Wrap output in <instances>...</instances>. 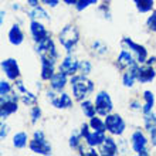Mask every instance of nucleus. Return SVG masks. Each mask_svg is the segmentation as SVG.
I'll return each mask as SVG.
<instances>
[{"label":"nucleus","mask_w":156,"mask_h":156,"mask_svg":"<svg viewBox=\"0 0 156 156\" xmlns=\"http://www.w3.org/2000/svg\"><path fill=\"white\" fill-rule=\"evenodd\" d=\"M70 87L73 91V97L78 102H81V101L88 98L90 95H92L95 88L94 82L88 78V75L82 74H75L70 77Z\"/></svg>","instance_id":"f257e3e1"},{"label":"nucleus","mask_w":156,"mask_h":156,"mask_svg":"<svg viewBox=\"0 0 156 156\" xmlns=\"http://www.w3.org/2000/svg\"><path fill=\"white\" fill-rule=\"evenodd\" d=\"M58 43L62 45V48L67 51V54H73L75 47L80 43V31L77 26L67 24L58 33Z\"/></svg>","instance_id":"f03ea898"},{"label":"nucleus","mask_w":156,"mask_h":156,"mask_svg":"<svg viewBox=\"0 0 156 156\" xmlns=\"http://www.w3.org/2000/svg\"><path fill=\"white\" fill-rule=\"evenodd\" d=\"M29 148L30 151L36 155H44L48 156L53 153V148L47 138H45L44 132L43 131H36L33 133V139L29 142Z\"/></svg>","instance_id":"7ed1b4c3"},{"label":"nucleus","mask_w":156,"mask_h":156,"mask_svg":"<svg viewBox=\"0 0 156 156\" xmlns=\"http://www.w3.org/2000/svg\"><path fill=\"white\" fill-rule=\"evenodd\" d=\"M19 101H20V95L9 94V95H2L0 97V118L6 121L10 115L16 114L19 109Z\"/></svg>","instance_id":"20e7f679"},{"label":"nucleus","mask_w":156,"mask_h":156,"mask_svg":"<svg viewBox=\"0 0 156 156\" xmlns=\"http://www.w3.org/2000/svg\"><path fill=\"white\" fill-rule=\"evenodd\" d=\"M105 119V126H107V132H109L112 136H122L125 129H126V122L119 114L111 112L107 116H104Z\"/></svg>","instance_id":"39448f33"},{"label":"nucleus","mask_w":156,"mask_h":156,"mask_svg":"<svg viewBox=\"0 0 156 156\" xmlns=\"http://www.w3.org/2000/svg\"><path fill=\"white\" fill-rule=\"evenodd\" d=\"M149 144H151V142H149V138L145 135L140 129H136L131 135V146H132V151H133L136 155L148 156L149 155V148H148Z\"/></svg>","instance_id":"423d86ee"},{"label":"nucleus","mask_w":156,"mask_h":156,"mask_svg":"<svg viewBox=\"0 0 156 156\" xmlns=\"http://www.w3.org/2000/svg\"><path fill=\"white\" fill-rule=\"evenodd\" d=\"M95 108L98 112L99 116H107L108 114L114 112V102H112L111 95L108 94L107 91H99L95 94V99H94Z\"/></svg>","instance_id":"0eeeda50"},{"label":"nucleus","mask_w":156,"mask_h":156,"mask_svg":"<svg viewBox=\"0 0 156 156\" xmlns=\"http://www.w3.org/2000/svg\"><path fill=\"white\" fill-rule=\"evenodd\" d=\"M121 44H122L123 47H126L128 50H131L132 54L135 55L136 61L139 62V64H145V62H146V60H148L149 55H148V50H146L145 45L133 41L131 37H122Z\"/></svg>","instance_id":"6e6552de"},{"label":"nucleus","mask_w":156,"mask_h":156,"mask_svg":"<svg viewBox=\"0 0 156 156\" xmlns=\"http://www.w3.org/2000/svg\"><path fill=\"white\" fill-rule=\"evenodd\" d=\"M47 98L50 99L51 105L54 108H57V109H70L73 107V104H74L73 98L67 92H64V91L55 92L54 90H51L47 92Z\"/></svg>","instance_id":"1a4fd4ad"},{"label":"nucleus","mask_w":156,"mask_h":156,"mask_svg":"<svg viewBox=\"0 0 156 156\" xmlns=\"http://www.w3.org/2000/svg\"><path fill=\"white\" fill-rule=\"evenodd\" d=\"M36 51L37 54L41 57H45V58H54V60H58V51H57V47H55V43L54 40L51 38V36L45 37L43 41L37 43L36 44Z\"/></svg>","instance_id":"9d476101"},{"label":"nucleus","mask_w":156,"mask_h":156,"mask_svg":"<svg viewBox=\"0 0 156 156\" xmlns=\"http://www.w3.org/2000/svg\"><path fill=\"white\" fill-rule=\"evenodd\" d=\"M2 71L10 81H16L21 75L20 66H19V61L16 58H4L2 61Z\"/></svg>","instance_id":"9b49d317"},{"label":"nucleus","mask_w":156,"mask_h":156,"mask_svg":"<svg viewBox=\"0 0 156 156\" xmlns=\"http://www.w3.org/2000/svg\"><path fill=\"white\" fill-rule=\"evenodd\" d=\"M135 64H139V62L136 61L135 55L132 54L131 50H128L126 47H123L121 50V53L118 54V57H116V61H115V66L119 71H125L128 68H131L132 66H135Z\"/></svg>","instance_id":"f8f14e48"},{"label":"nucleus","mask_w":156,"mask_h":156,"mask_svg":"<svg viewBox=\"0 0 156 156\" xmlns=\"http://www.w3.org/2000/svg\"><path fill=\"white\" fill-rule=\"evenodd\" d=\"M78 66H80V61L73 55V54H67L66 57L62 58V61L60 62L58 66V70L66 73L68 77H73V75L78 74Z\"/></svg>","instance_id":"ddd939ff"},{"label":"nucleus","mask_w":156,"mask_h":156,"mask_svg":"<svg viewBox=\"0 0 156 156\" xmlns=\"http://www.w3.org/2000/svg\"><path fill=\"white\" fill-rule=\"evenodd\" d=\"M30 34H31V38L33 41L37 44L40 41H43L45 37H48L50 36V31L47 30L41 21L38 20H30Z\"/></svg>","instance_id":"4468645a"},{"label":"nucleus","mask_w":156,"mask_h":156,"mask_svg":"<svg viewBox=\"0 0 156 156\" xmlns=\"http://www.w3.org/2000/svg\"><path fill=\"white\" fill-rule=\"evenodd\" d=\"M41 80L43 81H50L51 77L55 74V67H57V60L54 58H45V57H41Z\"/></svg>","instance_id":"2eb2a0df"},{"label":"nucleus","mask_w":156,"mask_h":156,"mask_svg":"<svg viewBox=\"0 0 156 156\" xmlns=\"http://www.w3.org/2000/svg\"><path fill=\"white\" fill-rule=\"evenodd\" d=\"M67 84H70V77H68L66 73H62V71H60V70H58V73L55 71V74L51 77V80H50V88L54 90L55 92L64 91Z\"/></svg>","instance_id":"dca6fc26"},{"label":"nucleus","mask_w":156,"mask_h":156,"mask_svg":"<svg viewBox=\"0 0 156 156\" xmlns=\"http://www.w3.org/2000/svg\"><path fill=\"white\" fill-rule=\"evenodd\" d=\"M98 151H99V155H102V156H115L119 152V146L116 144V140L111 135V136H107L105 140L99 145Z\"/></svg>","instance_id":"f3484780"},{"label":"nucleus","mask_w":156,"mask_h":156,"mask_svg":"<svg viewBox=\"0 0 156 156\" xmlns=\"http://www.w3.org/2000/svg\"><path fill=\"white\" fill-rule=\"evenodd\" d=\"M155 78H156V70L153 68V66L140 64L139 70H138V82L148 84V82H152Z\"/></svg>","instance_id":"a211bd4d"},{"label":"nucleus","mask_w":156,"mask_h":156,"mask_svg":"<svg viewBox=\"0 0 156 156\" xmlns=\"http://www.w3.org/2000/svg\"><path fill=\"white\" fill-rule=\"evenodd\" d=\"M139 66L140 64H135L132 66L131 68L123 71V75H122V84L123 87L126 88H132L135 85V82L138 81V70H139Z\"/></svg>","instance_id":"6ab92c4d"},{"label":"nucleus","mask_w":156,"mask_h":156,"mask_svg":"<svg viewBox=\"0 0 156 156\" xmlns=\"http://www.w3.org/2000/svg\"><path fill=\"white\" fill-rule=\"evenodd\" d=\"M7 38H9V43L13 45L23 44V41H24V33H23V30H21L20 26L13 24L7 33Z\"/></svg>","instance_id":"aec40b11"},{"label":"nucleus","mask_w":156,"mask_h":156,"mask_svg":"<svg viewBox=\"0 0 156 156\" xmlns=\"http://www.w3.org/2000/svg\"><path fill=\"white\" fill-rule=\"evenodd\" d=\"M105 138H107L105 132H99V131H94V129H91V132L88 133V136H87L84 140H85V145H88V146L98 148L99 145L105 140Z\"/></svg>","instance_id":"412c9836"},{"label":"nucleus","mask_w":156,"mask_h":156,"mask_svg":"<svg viewBox=\"0 0 156 156\" xmlns=\"http://www.w3.org/2000/svg\"><path fill=\"white\" fill-rule=\"evenodd\" d=\"M29 17L30 20H38V21H47L50 23V14L47 13L44 7L41 6H36V7H31V10L29 12Z\"/></svg>","instance_id":"4be33fe9"},{"label":"nucleus","mask_w":156,"mask_h":156,"mask_svg":"<svg viewBox=\"0 0 156 156\" xmlns=\"http://www.w3.org/2000/svg\"><path fill=\"white\" fill-rule=\"evenodd\" d=\"M138 13H151L155 10V0H132Z\"/></svg>","instance_id":"5701e85b"},{"label":"nucleus","mask_w":156,"mask_h":156,"mask_svg":"<svg viewBox=\"0 0 156 156\" xmlns=\"http://www.w3.org/2000/svg\"><path fill=\"white\" fill-rule=\"evenodd\" d=\"M29 135L27 132H16L14 136H13V146L16 149H24L27 145H29Z\"/></svg>","instance_id":"b1692460"},{"label":"nucleus","mask_w":156,"mask_h":156,"mask_svg":"<svg viewBox=\"0 0 156 156\" xmlns=\"http://www.w3.org/2000/svg\"><path fill=\"white\" fill-rule=\"evenodd\" d=\"M155 107V94L152 91H145L144 92V107H142V114H148L153 111Z\"/></svg>","instance_id":"393cba45"},{"label":"nucleus","mask_w":156,"mask_h":156,"mask_svg":"<svg viewBox=\"0 0 156 156\" xmlns=\"http://www.w3.org/2000/svg\"><path fill=\"white\" fill-rule=\"evenodd\" d=\"M80 107H81V111L82 114L87 116V118H92V116L98 115V112H97V108H95V104L90 99H84L80 102Z\"/></svg>","instance_id":"a878e982"},{"label":"nucleus","mask_w":156,"mask_h":156,"mask_svg":"<svg viewBox=\"0 0 156 156\" xmlns=\"http://www.w3.org/2000/svg\"><path fill=\"white\" fill-rule=\"evenodd\" d=\"M90 126L91 129H94V131H99V132H107V126H105V119L99 118V116H92L90 118Z\"/></svg>","instance_id":"bb28decb"},{"label":"nucleus","mask_w":156,"mask_h":156,"mask_svg":"<svg viewBox=\"0 0 156 156\" xmlns=\"http://www.w3.org/2000/svg\"><path fill=\"white\" fill-rule=\"evenodd\" d=\"M82 135L80 131H74L73 133H71L70 136V140H68V145H70V148L73 149V151H78L80 149V146L82 145Z\"/></svg>","instance_id":"cd10ccee"},{"label":"nucleus","mask_w":156,"mask_h":156,"mask_svg":"<svg viewBox=\"0 0 156 156\" xmlns=\"http://www.w3.org/2000/svg\"><path fill=\"white\" fill-rule=\"evenodd\" d=\"M144 126L148 132L152 131L153 128H156V114L153 111L144 114Z\"/></svg>","instance_id":"c85d7f7f"},{"label":"nucleus","mask_w":156,"mask_h":156,"mask_svg":"<svg viewBox=\"0 0 156 156\" xmlns=\"http://www.w3.org/2000/svg\"><path fill=\"white\" fill-rule=\"evenodd\" d=\"M20 101L27 107H33V105H37V95L27 91L24 94H20Z\"/></svg>","instance_id":"c756f323"},{"label":"nucleus","mask_w":156,"mask_h":156,"mask_svg":"<svg viewBox=\"0 0 156 156\" xmlns=\"http://www.w3.org/2000/svg\"><path fill=\"white\" fill-rule=\"evenodd\" d=\"M91 47L94 50V54H97V55H105L108 53V45H105L102 41H99V40L92 41Z\"/></svg>","instance_id":"7c9ffc66"},{"label":"nucleus","mask_w":156,"mask_h":156,"mask_svg":"<svg viewBox=\"0 0 156 156\" xmlns=\"http://www.w3.org/2000/svg\"><path fill=\"white\" fill-rule=\"evenodd\" d=\"M91 71H92V62L90 60H81L80 66H78V74L90 75Z\"/></svg>","instance_id":"2f4dec72"},{"label":"nucleus","mask_w":156,"mask_h":156,"mask_svg":"<svg viewBox=\"0 0 156 156\" xmlns=\"http://www.w3.org/2000/svg\"><path fill=\"white\" fill-rule=\"evenodd\" d=\"M41 108L38 105H33L30 109V118H31V123H37L41 119Z\"/></svg>","instance_id":"473e14b6"},{"label":"nucleus","mask_w":156,"mask_h":156,"mask_svg":"<svg viewBox=\"0 0 156 156\" xmlns=\"http://www.w3.org/2000/svg\"><path fill=\"white\" fill-rule=\"evenodd\" d=\"M97 3H98V0H78L77 4H75V9L78 12H82V10H85V9L91 7Z\"/></svg>","instance_id":"72a5a7b5"},{"label":"nucleus","mask_w":156,"mask_h":156,"mask_svg":"<svg viewBox=\"0 0 156 156\" xmlns=\"http://www.w3.org/2000/svg\"><path fill=\"white\" fill-rule=\"evenodd\" d=\"M146 27H148L149 31L156 33V10H152L151 16L146 19Z\"/></svg>","instance_id":"f704fd0d"},{"label":"nucleus","mask_w":156,"mask_h":156,"mask_svg":"<svg viewBox=\"0 0 156 156\" xmlns=\"http://www.w3.org/2000/svg\"><path fill=\"white\" fill-rule=\"evenodd\" d=\"M12 92H13V85L9 81L2 80L0 81V97L2 95H9V94H12Z\"/></svg>","instance_id":"c9c22d12"},{"label":"nucleus","mask_w":156,"mask_h":156,"mask_svg":"<svg viewBox=\"0 0 156 156\" xmlns=\"http://www.w3.org/2000/svg\"><path fill=\"white\" fill-rule=\"evenodd\" d=\"M14 88H16V91L19 92V94H24V92H27V88L24 87V84L20 81V80H16L14 81Z\"/></svg>","instance_id":"e433bc0d"},{"label":"nucleus","mask_w":156,"mask_h":156,"mask_svg":"<svg viewBox=\"0 0 156 156\" xmlns=\"http://www.w3.org/2000/svg\"><path fill=\"white\" fill-rule=\"evenodd\" d=\"M9 131H10V128L6 122H2V126H0V138L2 139H6L9 135Z\"/></svg>","instance_id":"4c0bfd02"},{"label":"nucleus","mask_w":156,"mask_h":156,"mask_svg":"<svg viewBox=\"0 0 156 156\" xmlns=\"http://www.w3.org/2000/svg\"><path fill=\"white\" fill-rule=\"evenodd\" d=\"M80 132H81V135H82V138L85 139L87 136H88V133L91 132V126H90V123H87V122H84L81 125V128H80Z\"/></svg>","instance_id":"58836bf2"},{"label":"nucleus","mask_w":156,"mask_h":156,"mask_svg":"<svg viewBox=\"0 0 156 156\" xmlns=\"http://www.w3.org/2000/svg\"><path fill=\"white\" fill-rule=\"evenodd\" d=\"M99 12H104V17H105V19H108V20L111 19V13H109V6H108L107 2H105L104 4H101V6H99Z\"/></svg>","instance_id":"ea45409f"},{"label":"nucleus","mask_w":156,"mask_h":156,"mask_svg":"<svg viewBox=\"0 0 156 156\" xmlns=\"http://www.w3.org/2000/svg\"><path fill=\"white\" fill-rule=\"evenodd\" d=\"M41 4H44V6H47V7H57L58 3H60V0H40Z\"/></svg>","instance_id":"a19ab883"},{"label":"nucleus","mask_w":156,"mask_h":156,"mask_svg":"<svg viewBox=\"0 0 156 156\" xmlns=\"http://www.w3.org/2000/svg\"><path fill=\"white\" fill-rule=\"evenodd\" d=\"M149 142L152 146L156 148V128H153L152 131H149Z\"/></svg>","instance_id":"79ce46f5"},{"label":"nucleus","mask_w":156,"mask_h":156,"mask_svg":"<svg viewBox=\"0 0 156 156\" xmlns=\"http://www.w3.org/2000/svg\"><path fill=\"white\" fill-rule=\"evenodd\" d=\"M142 107H144V105H140L139 101H131V102H129V108L133 109V111H140Z\"/></svg>","instance_id":"37998d69"},{"label":"nucleus","mask_w":156,"mask_h":156,"mask_svg":"<svg viewBox=\"0 0 156 156\" xmlns=\"http://www.w3.org/2000/svg\"><path fill=\"white\" fill-rule=\"evenodd\" d=\"M40 0H27V4L30 7H36V6H40Z\"/></svg>","instance_id":"c03bdc74"},{"label":"nucleus","mask_w":156,"mask_h":156,"mask_svg":"<svg viewBox=\"0 0 156 156\" xmlns=\"http://www.w3.org/2000/svg\"><path fill=\"white\" fill-rule=\"evenodd\" d=\"M64 4H67V6H74L75 7V4H77L78 0H61Z\"/></svg>","instance_id":"a18cd8bd"},{"label":"nucleus","mask_w":156,"mask_h":156,"mask_svg":"<svg viewBox=\"0 0 156 156\" xmlns=\"http://www.w3.org/2000/svg\"><path fill=\"white\" fill-rule=\"evenodd\" d=\"M155 62H156V57H148V60H146L145 64H148V66H153Z\"/></svg>","instance_id":"49530a36"},{"label":"nucleus","mask_w":156,"mask_h":156,"mask_svg":"<svg viewBox=\"0 0 156 156\" xmlns=\"http://www.w3.org/2000/svg\"><path fill=\"white\" fill-rule=\"evenodd\" d=\"M0 14H2V17H0V24H3V21H4V16H6V12H3V10H2V13H0Z\"/></svg>","instance_id":"de8ad7c7"}]
</instances>
